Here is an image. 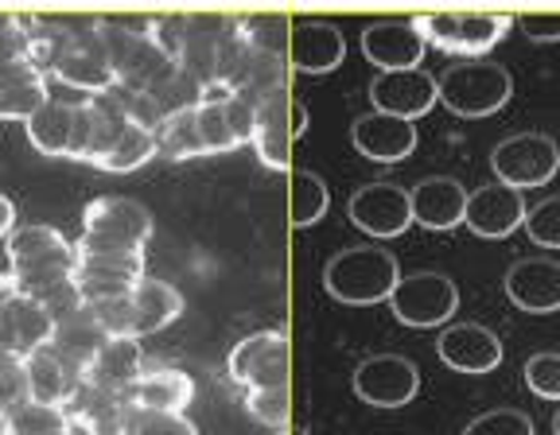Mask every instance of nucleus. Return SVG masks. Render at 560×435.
I'll use <instances>...</instances> for the list:
<instances>
[{
    "mask_svg": "<svg viewBox=\"0 0 560 435\" xmlns=\"http://www.w3.org/2000/svg\"><path fill=\"white\" fill-rule=\"evenodd\" d=\"M55 319L44 311L39 299L27 296H4L0 299V350L12 357H32L39 346L51 342Z\"/></svg>",
    "mask_w": 560,
    "mask_h": 435,
    "instance_id": "obj_16",
    "label": "nucleus"
},
{
    "mask_svg": "<svg viewBox=\"0 0 560 435\" xmlns=\"http://www.w3.org/2000/svg\"><path fill=\"white\" fill-rule=\"evenodd\" d=\"M140 374H144V350H140V339H109L94 354V362H90L82 377H86V385H94V389L125 397V392L137 385Z\"/></svg>",
    "mask_w": 560,
    "mask_h": 435,
    "instance_id": "obj_22",
    "label": "nucleus"
},
{
    "mask_svg": "<svg viewBox=\"0 0 560 435\" xmlns=\"http://www.w3.org/2000/svg\"><path fill=\"white\" fill-rule=\"evenodd\" d=\"M506 296L525 315L560 311V261L552 257H522L506 269Z\"/></svg>",
    "mask_w": 560,
    "mask_h": 435,
    "instance_id": "obj_12",
    "label": "nucleus"
},
{
    "mask_svg": "<svg viewBox=\"0 0 560 435\" xmlns=\"http://www.w3.org/2000/svg\"><path fill=\"white\" fill-rule=\"evenodd\" d=\"M245 412L265 427H284L289 424V389H249Z\"/></svg>",
    "mask_w": 560,
    "mask_h": 435,
    "instance_id": "obj_41",
    "label": "nucleus"
},
{
    "mask_svg": "<svg viewBox=\"0 0 560 435\" xmlns=\"http://www.w3.org/2000/svg\"><path fill=\"white\" fill-rule=\"evenodd\" d=\"M464 435H537L534 420L517 409H490L464 427Z\"/></svg>",
    "mask_w": 560,
    "mask_h": 435,
    "instance_id": "obj_39",
    "label": "nucleus"
},
{
    "mask_svg": "<svg viewBox=\"0 0 560 435\" xmlns=\"http://www.w3.org/2000/svg\"><path fill=\"white\" fill-rule=\"evenodd\" d=\"M125 435H199V427L179 412H149V409H129L125 420Z\"/></svg>",
    "mask_w": 560,
    "mask_h": 435,
    "instance_id": "obj_37",
    "label": "nucleus"
},
{
    "mask_svg": "<svg viewBox=\"0 0 560 435\" xmlns=\"http://www.w3.org/2000/svg\"><path fill=\"white\" fill-rule=\"evenodd\" d=\"M517 24L537 44H557L560 39V12H525V16H517Z\"/></svg>",
    "mask_w": 560,
    "mask_h": 435,
    "instance_id": "obj_45",
    "label": "nucleus"
},
{
    "mask_svg": "<svg viewBox=\"0 0 560 435\" xmlns=\"http://www.w3.org/2000/svg\"><path fill=\"white\" fill-rule=\"evenodd\" d=\"M429 44L417 32L412 20H377L362 32V55L377 67V74L385 70H412L420 67Z\"/></svg>",
    "mask_w": 560,
    "mask_h": 435,
    "instance_id": "obj_14",
    "label": "nucleus"
},
{
    "mask_svg": "<svg viewBox=\"0 0 560 435\" xmlns=\"http://www.w3.org/2000/svg\"><path fill=\"white\" fill-rule=\"evenodd\" d=\"M417 389L420 369L405 354H374L354 369V392H359V401L374 404V409H401L417 397Z\"/></svg>",
    "mask_w": 560,
    "mask_h": 435,
    "instance_id": "obj_8",
    "label": "nucleus"
},
{
    "mask_svg": "<svg viewBox=\"0 0 560 435\" xmlns=\"http://www.w3.org/2000/svg\"><path fill=\"white\" fill-rule=\"evenodd\" d=\"M191 397H195V381L184 374V369H172V366L144 369V374L137 377V385L125 392L129 409L179 412V416H187V404H191Z\"/></svg>",
    "mask_w": 560,
    "mask_h": 435,
    "instance_id": "obj_23",
    "label": "nucleus"
},
{
    "mask_svg": "<svg viewBox=\"0 0 560 435\" xmlns=\"http://www.w3.org/2000/svg\"><path fill=\"white\" fill-rule=\"evenodd\" d=\"M350 222L362 230V234L377 237H401L412 226V202L409 191L397 184H362L359 191L350 195L347 202Z\"/></svg>",
    "mask_w": 560,
    "mask_h": 435,
    "instance_id": "obj_9",
    "label": "nucleus"
},
{
    "mask_svg": "<svg viewBox=\"0 0 560 435\" xmlns=\"http://www.w3.org/2000/svg\"><path fill=\"white\" fill-rule=\"evenodd\" d=\"M74 269H79V252H55V257H44V261L20 264V269H9L0 277V292L4 296H27L39 299L44 292H51L55 284H67L74 280Z\"/></svg>",
    "mask_w": 560,
    "mask_h": 435,
    "instance_id": "obj_25",
    "label": "nucleus"
},
{
    "mask_svg": "<svg viewBox=\"0 0 560 435\" xmlns=\"http://www.w3.org/2000/svg\"><path fill=\"white\" fill-rule=\"evenodd\" d=\"M424 44L440 47L459 59H482L490 47L510 32L514 16H494V12H424L412 16Z\"/></svg>",
    "mask_w": 560,
    "mask_h": 435,
    "instance_id": "obj_4",
    "label": "nucleus"
},
{
    "mask_svg": "<svg viewBox=\"0 0 560 435\" xmlns=\"http://www.w3.org/2000/svg\"><path fill=\"white\" fill-rule=\"evenodd\" d=\"M24 374H27V397L39 404H55V409H62L82 389V381H86L82 369L70 366L67 357L55 354L51 346H39L32 357H24Z\"/></svg>",
    "mask_w": 560,
    "mask_h": 435,
    "instance_id": "obj_21",
    "label": "nucleus"
},
{
    "mask_svg": "<svg viewBox=\"0 0 560 435\" xmlns=\"http://www.w3.org/2000/svg\"><path fill=\"white\" fill-rule=\"evenodd\" d=\"M27 47H32V35H27V16L0 12V59L27 55Z\"/></svg>",
    "mask_w": 560,
    "mask_h": 435,
    "instance_id": "obj_43",
    "label": "nucleus"
},
{
    "mask_svg": "<svg viewBox=\"0 0 560 435\" xmlns=\"http://www.w3.org/2000/svg\"><path fill=\"white\" fill-rule=\"evenodd\" d=\"M24 129H27V140H32L35 152H44V156H51V160H70L74 109H67V105H59V102L47 97V105L24 125Z\"/></svg>",
    "mask_w": 560,
    "mask_h": 435,
    "instance_id": "obj_30",
    "label": "nucleus"
},
{
    "mask_svg": "<svg viewBox=\"0 0 560 435\" xmlns=\"http://www.w3.org/2000/svg\"><path fill=\"white\" fill-rule=\"evenodd\" d=\"M47 105V74H32V79L16 82V86L0 90V121H32Z\"/></svg>",
    "mask_w": 560,
    "mask_h": 435,
    "instance_id": "obj_36",
    "label": "nucleus"
},
{
    "mask_svg": "<svg viewBox=\"0 0 560 435\" xmlns=\"http://www.w3.org/2000/svg\"><path fill=\"white\" fill-rule=\"evenodd\" d=\"M350 140L374 164H401L417 149V125L370 109V114H362L359 121L350 125Z\"/></svg>",
    "mask_w": 560,
    "mask_h": 435,
    "instance_id": "obj_17",
    "label": "nucleus"
},
{
    "mask_svg": "<svg viewBox=\"0 0 560 435\" xmlns=\"http://www.w3.org/2000/svg\"><path fill=\"white\" fill-rule=\"evenodd\" d=\"M289 59L300 74H331L347 59V39L327 20H300L289 35Z\"/></svg>",
    "mask_w": 560,
    "mask_h": 435,
    "instance_id": "obj_20",
    "label": "nucleus"
},
{
    "mask_svg": "<svg viewBox=\"0 0 560 435\" xmlns=\"http://www.w3.org/2000/svg\"><path fill=\"white\" fill-rule=\"evenodd\" d=\"M522 226L529 242H537L541 249H560V195H549L534 210H525Z\"/></svg>",
    "mask_w": 560,
    "mask_h": 435,
    "instance_id": "obj_38",
    "label": "nucleus"
},
{
    "mask_svg": "<svg viewBox=\"0 0 560 435\" xmlns=\"http://www.w3.org/2000/svg\"><path fill=\"white\" fill-rule=\"evenodd\" d=\"M4 435H70V420L55 404H39L27 397L4 412Z\"/></svg>",
    "mask_w": 560,
    "mask_h": 435,
    "instance_id": "obj_34",
    "label": "nucleus"
},
{
    "mask_svg": "<svg viewBox=\"0 0 560 435\" xmlns=\"http://www.w3.org/2000/svg\"><path fill=\"white\" fill-rule=\"evenodd\" d=\"M436 354L459 374H490L502 362V339L482 322H452L436 339Z\"/></svg>",
    "mask_w": 560,
    "mask_h": 435,
    "instance_id": "obj_13",
    "label": "nucleus"
},
{
    "mask_svg": "<svg viewBox=\"0 0 560 435\" xmlns=\"http://www.w3.org/2000/svg\"><path fill=\"white\" fill-rule=\"evenodd\" d=\"M152 137H156V156H167V160L207 156V149H202V140H199V102L167 109Z\"/></svg>",
    "mask_w": 560,
    "mask_h": 435,
    "instance_id": "obj_28",
    "label": "nucleus"
},
{
    "mask_svg": "<svg viewBox=\"0 0 560 435\" xmlns=\"http://www.w3.org/2000/svg\"><path fill=\"white\" fill-rule=\"evenodd\" d=\"M74 287H79L82 307H105V304H114V299L129 296L132 287H137V277H121V272L86 269V264H79V269H74Z\"/></svg>",
    "mask_w": 560,
    "mask_h": 435,
    "instance_id": "obj_35",
    "label": "nucleus"
},
{
    "mask_svg": "<svg viewBox=\"0 0 560 435\" xmlns=\"http://www.w3.org/2000/svg\"><path fill=\"white\" fill-rule=\"evenodd\" d=\"M79 252V264L86 269H105V272H121V277H144V249L121 237H105V234H82L74 242Z\"/></svg>",
    "mask_w": 560,
    "mask_h": 435,
    "instance_id": "obj_27",
    "label": "nucleus"
},
{
    "mask_svg": "<svg viewBox=\"0 0 560 435\" xmlns=\"http://www.w3.org/2000/svg\"><path fill=\"white\" fill-rule=\"evenodd\" d=\"M459 307V287L444 277V272H409V277L397 280L394 296H389V311L397 315V322L405 327H417V331H429L447 322Z\"/></svg>",
    "mask_w": 560,
    "mask_h": 435,
    "instance_id": "obj_5",
    "label": "nucleus"
},
{
    "mask_svg": "<svg viewBox=\"0 0 560 435\" xmlns=\"http://www.w3.org/2000/svg\"><path fill=\"white\" fill-rule=\"evenodd\" d=\"M397 280H401L397 257L389 249H377V245H350V249H339L331 261L324 264L327 296L350 307H366V304L389 299Z\"/></svg>",
    "mask_w": 560,
    "mask_h": 435,
    "instance_id": "obj_1",
    "label": "nucleus"
},
{
    "mask_svg": "<svg viewBox=\"0 0 560 435\" xmlns=\"http://www.w3.org/2000/svg\"><path fill=\"white\" fill-rule=\"evenodd\" d=\"M514 94L510 70L490 59H459L436 79V97L455 117H490Z\"/></svg>",
    "mask_w": 560,
    "mask_h": 435,
    "instance_id": "obj_3",
    "label": "nucleus"
},
{
    "mask_svg": "<svg viewBox=\"0 0 560 435\" xmlns=\"http://www.w3.org/2000/svg\"><path fill=\"white\" fill-rule=\"evenodd\" d=\"M152 156H156V137H152V129H144V125H137L129 117V125L117 132L114 149L97 160V167H102V172L125 175V172H137V167H144Z\"/></svg>",
    "mask_w": 560,
    "mask_h": 435,
    "instance_id": "obj_31",
    "label": "nucleus"
},
{
    "mask_svg": "<svg viewBox=\"0 0 560 435\" xmlns=\"http://www.w3.org/2000/svg\"><path fill=\"white\" fill-rule=\"evenodd\" d=\"M464 222H467V230H471V234L490 237V242L510 237L525 222L522 191H514V187H506V184L475 187V191H467Z\"/></svg>",
    "mask_w": 560,
    "mask_h": 435,
    "instance_id": "obj_15",
    "label": "nucleus"
},
{
    "mask_svg": "<svg viewBox=\"0 0 560 435\" xmlns=\"http://www.w3.org/2000/svg\"><path fill=\"white\" fill-rule=\"evenodd\" d=\"M226 374L249 389H289V334L254 331L245 334L226 357Z\"/></svg>",
    "mask_w": 560,
    "mask_h": 435,
    "instance_id": "obj_7",
    "label": "nucleus"
},
{
    "mask_svg": "<svg viewBox=\"0 0 560 435\" xmlns=\"http://www.w3.org/2000/svg\"><path fill=\"white\" fill-rule=\"evenodd\" d=\"M109 342V334L102 331V322L94 319V311L90 307H82L79 315H70V319L55 322L51 331V342L47 346L55 350V354H62L70 362V366H79L82 374H86V366L94 362L97 350Z\"/></svg>",
    "mask_w": 560,
    "mask_h": 435,
    "instance_id": "obj_26",
    "label": "nucleus"
},
{
    "mask_svg": "<svg viewBox=\"0 0 560 435\" xmlns=\"http://www.w3.org/2000/svg\"><path fill=\"white\" fill-rule=\"evenodd\" d=\"M39 304H44V311L51 315L55 322H62V319H70V315L82 311V296H79V287H74V280H67V284H55L51 292H44V296H39Z\"/></svg>",
    "mask_w": 560,
    "mask_h": 435,
    "instance_id": "obj_44",
    "label": "nucleus"
},
{
    "mask_svg": "<svg viewBox=\"0 0 560 435\" xmlns=\"http://www.w3.org/2000/svg\"><path fill=\"white\" fill-rule=\"evenodd\" d=\"M304 132H307V109H304V102H296V97H292V102H289V137L300 140Z\"/></svg>",
    "mask_w": 560,
    "mask_h": 435,
    "instance_id": "obj_46",
    "label": "nucleus"
},
{
    "mask_svg": "<svg viewBox=\"0 0 560 435\" xmlns=\"http://www.w3.org/2000/svg\"><path fill=\"white\" fill-rule=\"evenodd\" d=\"M292 137H289V125L280 117V94L265 97L257 102V125H254V152L261 156L265 167L272 172H284L292 160Z\"/></svg>",
    "mask_w": 560,
    "mask_h": 435,
    "instance_id": "obj_29",
    "label": "nucleus"
},
{
    "mask_svg": "<svg viewBox=\"0 0 560 435\" xmlns=\"http://www.w3.org/2000/svg\"><path fill=\"white\" fill-rule=\"evenodd\" d=\"M284 435H312V432H304V427H292V432H284Z\"/></svg>",
    "mask_w": 560,
    "mask_h": 435,
    "instance_id": "obj_49",
    "label": "nucleus"
},
{
    "mask_svg": "<svg viewBox=\"0 0 560 435\" xmlns=\"http://www.w3.org/2000/svg\"><path fill=\"white\" fill-rule=\"evenodd\" d=\"M552 435H560V409H557V416H552Z\"/></svg>",
    "mask_w": 560,
    "mask_h": 435,
    "instance_id": "obj_48",
    "label": "nucleus"
},
{
    "mask_svg": "<svg viewBox=\"0 0 560 435\" xmlns=\"http://www.w3.org/2000/svg\"><path fill=\"white\" fill-rule=\"evenodd\" d=\"M27 401V374L24 362L0 350V416L12 409V404Z\"/></svg>",
    "mask_w": 560,
    "mask_h": 435,
    "instance_id": "obj_42",
    "label": "nucleus"
},
{
    "mask_svg": "<svg viewBox=\"0 0 560 435\" xmlns=\"http://www.w3.org/2000/svg\"><path fill=\"white\" fill-rule=\"evenodd\" d=\"M412 202V222L432 234H444V230H455L467 214V187L452 175H429L420 179L417 187L409 191Z\"/></svg>",
    "mask_w": 560,
    "mask_h": 435,
    "instance_id": "obj_19",
    "label": "nucleus"
},
{
    "mask_svg": "<svg viewBox=\"0 0 560 435\" xmlns=\"http://www.w3.org/2000/svg\"><path fill=\"white\" fill-rule=\"evenodd\" d=\"M370 102L377 114L401 117V121H417L440 102L436 97V79L424 67L412 70H385L370 82Z\"/></svg>",
    "mask_w": 560,
    "mask_h": 435,
    "instance_id": "obj_10",
    "label": "nucleus"
},
{
    "mask_svg": "<svg viewBox=\"0 0 560 435\" xmlns=\"http://www.w3.org/2000/svg\"><path fill=\"white\" fill-rule=\"evenodd\" d=\"M490 167L499 175V184L514 187V191L545 187L560 167V149L545 132H514L490 152Z\"/></svg>",
    "mask_w": 560,
    "mask_h": 435,
    "instance_id": "obj_6",
    "label": "nucleus"
},
{
    "mask_svg": "<svg viewBox=\"0 0 560 435\" xmlns=\"http://www.w3.org/2000/svg\"><path fill=\"white\" fill-rule=\"evenodd\" d=\"M62 412H67L70 427H82L86 435H125L129 401L82 381V389L62 404Z\"/></svg>",
    "mask_w": 560,
    "mask_h": 435,
    "instance_id": "obj_24",
    "label": "nucleus"
},
{
    "mask_svg": "<svg viewBox=\"0 0 560 435\" xmlns=\"http://www.w3.org/2000/svg\"><path fill=\"white\" fill-rule=\"evenodd\" d=\"M525 385L529 392H537L541 401H560V354L545 350V354H534L525 362Z\"/></svg>",
    "mask_w": 560,
    "mask_h": 435,
    "instance_id": "obj_40",
    "label": "nucleus"
},
{
    "mask_svg": "<svg viewBox=\"0 0 560 435\" xmlns=\"http://www.w3.org/2000/svg\"><path fill=\"white\" fill-rule=\"evenodd\" d=\"M82 234L121 237V242H132L144 249L152 237V214L137 199L102 195V199L86 202V210H82Z\"/></svg>",
    "mask_w": 560,
    "mask_h": 435,
    "instance_id": "obj_18",
    "label": "nucleus"
},
{
    "mask_svg": "<svg viewBox=\"0 0 560 435\" xmlns=\"http://www.w3.org/2000/svg\"><path fill=\"white\" fill-rule=\"evenodd\" d=\"M47 79L62 82V86H70V90H82V94H90V97H102L117 86V70L105 59L102 39L90 35V39H70V44L62 47L59 59L47 70Z\"/></svg>",
    "mask_w": 560,
    "mask_h": 435,
    "instance_id": "obj_11",
    "label": "nucleus"
},
{
    "mask_svg": "<svg viewBox=\"0 0 560 435\" xmlns=\"http://www.w3.org/2000/svg\"><path fill=\"white\" fill-rule=\"evenodd\" d=\"M74 242L59 234L55 226H20L16 234L4 242V252H9V269H20V264L44 261V257H55V252H70Z\"/></svg>",
    "mask_w": 560,
    "mask_h": 435,
    "instance_id": "obj_32",
    "label": "nucleus"
},
{
    "mask_svg": "<svg viewBox=\"0 0 560 435\" xmlns=\"http://www.w3.org/2000/svg\"><path fill=\"white\" fill-rule=\"evenodd\" d=\"M16 234V207H12L9 195H0V237Z\"/></svg>",
    "mask_w": 560,
    "mask_h": 435,
    "instance_id": "obj_47",
    "label": "nucleus"
},
{
    "mask_svg": "<svg viewBox=\"0 0 560 435\" xmlns=\"http://www.w3.org/2000/svg\"><path fill=\"white\" fill-rule=\"evenodd\" d=\"M94 319L102 322V331L109 339H144V334H156L164 327H172L184 311V296L175 292L167 280H137L125 299H114L105 307H90Z\"/></svg>",
    "mask_w": 560,
    "mask_h": 435,
    "instance_id": "obj_2",
    "label": "nucleus"
},
{
    "mask_svg": "<svg viewBox=\"0 0 560 435\" xmlns=\"http://www.w3.org/2000/svg\"><path fill=\"white\" fill-rule=\"evenodd\" d=\"M0 435H4V416H0Z\"/></svg>",
    "mask_w": 560,
    "mask_h": 435,
    "instance_id": "obj_50",
    "label": "nucleus"
},
{
    "mask_svg": "<svg viewBox=\"0 0 560 435\" xmlns=\"http://www.w3.org/2000/svg\"><path fill=\"white\" fill-rule=\"evenodd\" d=\"M331 207V191L327 184L319 179L315 172H292V184H289V217L296 230L315 226L319 217L327 214Z\"/></svg>",
    "mask_w": 560,
    "mask_h": 435,
    "instance_id": "obj_33",
    "label": "nucleus"
}]
</instances>
